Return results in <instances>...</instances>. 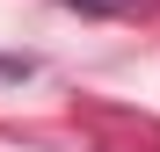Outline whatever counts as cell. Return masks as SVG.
<instances>
[{
	"label": "cell",
	"instance_id": "6da1fadb",
	"mask_svg": "<svg viewBox=\"0 0 160 152\" xmlns=\"http://www.w3.org/2000/svg\"><path fill=\"white\" fill-rule=\"evenodd\" d=\"M66 7H80V15H138L146 0H66Z\"/></svg>",
	"mask_w": 160,
	"mask_h": 152
}]
</instances>
